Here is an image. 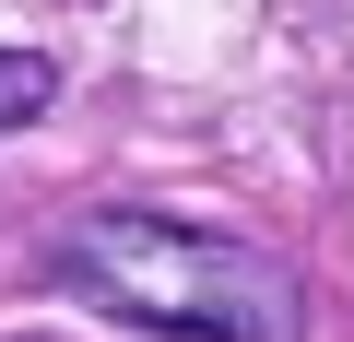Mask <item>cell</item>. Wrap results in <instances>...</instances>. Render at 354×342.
<instances>
[{"label":"cell","mask_w":354,"mask_h":342,"mask_svg":"<svg viewBox=\"0 0 354 342\" xmlns=\"http://www.w3.org/2000/svg\"><path fill=\"white\" fill-rule=\"evenodd\" d=\"M12 342H36V330H12Z\"/></svg>","instance_id":"3"},{"label":"cell","mask_w":354,"mask_h":342,"mask_svg":"<svg viewBox=\"0 0 354 342\" xmlns=\"http://www.w3.org/2000/svg\"><path fill=\"white\" fill-rule=\"evenodd\" d=\"M48 272L95 307H118L130 330H165V342H307V283L248 248V236H213V225H177V213H142V201H95L59 225Z\"/></svg>","instance_id":"1"},{"label":"cell","mask_w":354,"mask_h":342,"mask_svg":"<svg viewBox=\"0 0 354 342\" xmlns=\"http://www.w3.org/2000/svg\"><path fill=\"white\" fill-rule=\"evenodd\" d=\"M59 106V59L48 48H0V130H36Z\"/></svg>","instance_id":"2"}]
</instances>
